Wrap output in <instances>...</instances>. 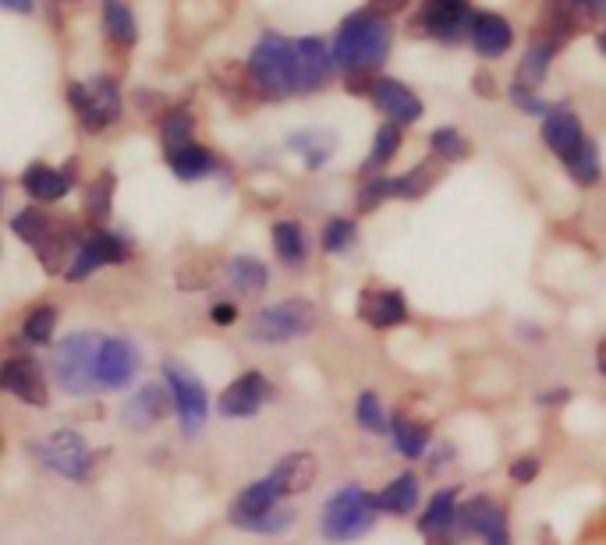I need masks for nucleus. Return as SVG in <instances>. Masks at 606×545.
<instances>
[{"label": "nucleus", "mask_w": 606, "mask_h": 545, "mask_svg": "<svg viewBox=\"0 0 606 545\" xmlns=\"http://www.w3.org/2000/svg\"><path fill=\"white\" fill-rule=\"evenodd\" d=\"M390 435H394L398 453H401V457H408V461L425 457V450H430V443H433V429L425 425V422H419V418H412V414H394V418H390Z\"/></svg>", "instance_id": "obj_27"}, {"label": "nucleus", "mask_w": 606, "mask_h": 545, "mask_svg": "<svg viewBox=\"0 0 606 545\" xmlns=\"http://www.w3.org/2000/svg\"><path fill=\"white\" fill-rule=\"evenodd\" d=\"M472 22L475 14L469 11V4H440V0H425V8L415 14L412 32L415 35H433V40L443 43H458L472 35Z\"/></svg>", "instance_id": "obj_14"}, {"label": "nucleus", "mask_w": 606, "mask_h": 545, "mask_svg": "<svg viewBox=\"0 0 606 545\" xmlns=\"http://www.w3.org/2000/svg\"><path fill=\"white\" fill-rule=\"evenodd\" d=\"M164 387L171 393V404L177 414V425H182L185 440H195L206 429L209 418V393L203 387V379L195 376L188 366H182L177 358L164 361Z\"/></svg>", "instance_id": "obj_9"}, {"label": "nucleus", "mask_w": 606, "mask_h": 545, "mask_svg": "<svg viewBox=\"0 0 606 545\" xmlns=\"http://www.w3.org/2000/svg\"><path fill=\"white\" fill-rule=\"evenodd\" d=\"M288 145H291L295 153L306 156V167H309V171H319V167H323V163L333 156L337 138H333V135H323V132H298V135L288 138Z\"/></svg>", "instance_id": "obj_35"}, {"label": "nucleus", "mask_w": 606, "mask_h": 545, "mask_svg": "<svg viewBox=\"0 0 606 545\" xmlns=\"http://www.w3.org/2000/svg\"><path fill=\"white\" fill-rule=\"evenodd\" d=\"M472 47L479 58H501V53L511 50L514 43V29L504 14H493V11H479L475 22H472Z\"/></svg>", "instance_id": "obj_23"}, {"label": "nucleus", "mask_w": 606, "mask_h": 545, "mask_svg": "<svg viewBox=\"0 0 606 545\" xmlns=\"http://www.w3.org/2000/svg\"><path fill=\"white\" fill-rule=\"evenodd\" d=\"M387 198H394V177H372L359 192V213H372Z\"/></svg>", "instance_id": "obj_44"}, {"label": "nucleus", "mask_w": 606, "mask_h": 545, "mask_svg": "<svg viewBox=\"0 0 606 545\" xmlns=\"http://www.w3.org/2000/svg\"><path fill=\"white\" fill-rule=\"evenodd\" d=\"M0 198H4V192H0Z\"/></svg>", "instance_id": "obj_60"}, {"label": "nucleus", "mask_w": 606, "mask_h": 545, "mask_svg": "<svg viewBox=\"0 0 606 545\" xmlns=\"http://www.w3.org/2000/svg\"><path fill=\"white\" fill-rule=\"evenodd\" d=\"M270 238H274L277 259L284 266H288V269L306 266V259H309V238H306V230H301L298 220H277L274 230H270Z\"/></svg>", "instance_id": "obj_30"}, {"label": "nucleus", "mask_w": 606, "mask_h": 545, "mask_svg": "<svg viewBox=\"0 0 606 545\" xmlns=\"http://www.w3.org/2000/svg\"><path fill=\"white\" fill-rule=\"evenodd\" d=\"M248 82L263 100H284L298 93L295 43L277 32H263V40L248 53Z\"/></svg>", "instance_id": "obj_5"}, {"label": "nucleus", "mask_w": 606, "mask_h": 545, "mask_svg": "<svg viewBox=\"0 0 606 545\" xmlns=\"http://www.w3.org/2000/svg\"><path fill=\"white\" fill-rule=\"evenodd\" d=\"M369 96L394 124H415L422 117V100L408 85H401L398 79H383L380 75L377 82H372Z\"/></svg>", "instance_id": "obj_21"}, {"label": "nucleus", "mask_w": 606, "mask_h": 545, "mask_svg": "<svg viewBox=\"0 0 606 545\" xmlns=\"http://www.w3.org/2000/svg\"><path fill=\"white\" fill-rule=\"evenodd\" d=\"M100 340H103V333L79 330L53 343L50 358H47L50 383L68 397H93L100 390V383H96Z\"/></svg>", "instance_id": "obj_4"}, {"label": "nucleus", "mask_w": 606, "mask_h": 545, "mask_svg": "<svg viewBox=\"0 0 606 545\" xmlns=\"http://www.w3.org/2000/svg\"><path fill=\"white\" fill-rule=\"evenodd\" d=\"M398 150H401V124H394V121H387V124H380V132H377V138H372V150H369V160H366V174H377V171H383L390 160L398 156Z\"/></svg>", "instance_id": "obj_36"}, {"label": "nucleus", "mask_w": 606, "mask_h": 545, "mask_svg": "<svg viewBox=\"0 0 606 545\" xmlns=\"http://www.w3.org/2000/svg\"><path fill=\"white\" fill-rule=\"evenodd\" d=\"M554 58H557V53L549 50L546 43H536V40H532V47H528V53L522 58L518 71H514V82L525 85V89H536V85L546 79L549 61H554Z\"/></svg>", "instance_id": "obj_37"}, {"label": "nucleus", "mask_w": 606, "mask_h": 545, "mask_svg": "<svg viewBox=\"0 0 606 545\" xmlns=\"http://www.w3.org/2000/svg\"><path fill=\"white\" fill-rule=\"evenodd\" d=\"M0 390L25 408L50 404V376L40 366V358L32 354H11L0 361Z\"/></svg>", "instance_id": "obj_11"}, {"label": "nucleus", "mask_w": 606, "mask_h": 545, "mask_svg": "<svg viewBox=\"0 0 606 545\" xmlns=\"http://www.w3.org/2000/svg\"><path fill=\"white\" fill-rule=\"evenodd\" d=\"M114 192H117V174L114 171H100L93 177V185L85 188V216L93 220L96 227L103 220H111V213H114Z\"/></svg>", "instance_id": "obj_32"}, {"label": "nucleus", "mask_w": 606, "mask_h": 545, "mask_svg": "<svg viewBox=\"0 0 606 545\" xmlns=\"http://www.w3.org/2000/svg\"><path fill=\"white\" fill-rule=\"evenodd\" d=\"M408 8V0H369V11L380 18H394Z\"/></svg>", "instance_id": "obj_49"}, {"label": "nucleus", "mask_w": 606, "mask_h": 545, "mask_svg": "<svg viewBox=\"0 0 606 545\" xmlns=\"http://www.w3.org/2000/svg\"><path fill=\"white\" fill-rule=\"evenodd\" d=\"M174 411L164 383H142L129 401L121 404V425L129 432H150Z\"/></svg>", "instance_id": "obj_15"}, {"label": "nucleus", "mask_w": 606, "mask_h": 545, "mask_svg": "<svg viewBox=\"0 0 606 545\" xmlns=\"http://www.w3.org/2000/svg\"><path fill=\"white\" fill-rule=\"evenodd\" d=\"M129 259H132V241L124 238V234L106 230V227H93V230H85V238H82V245L75 251V259H71L64 280L68 284H82V280L93 277L96 269L121 266V263H129Z\"/></svg>", "instance_id": "obj_10"}, {"label": "nucleus", "mask_w": 606, "mask_h": 545, "mask_svg": "<svg viewBox=\"0 0 606 545\" xmlns=\"http://www.w3.org/2000/svg\"><path fill=\"white\" fill-rule=\"evenodd\" d=\"M377 496L366 493L362 485H341L319 511V532H323L327 542L345 545L369 535L372 524H377Z\"/></svg>", "instance_id": "obj_6"}, {"label": "nucleus", "mask_w": 606, "mask_h": 545, "mask_svg": "<svg viewBox=\"0 0 606 545\" xmlns=\"http://www.w3.org/2000/svg\"><path fill=\"white\" fill-rule=\"evenodd\" d=\"M486 545H511V532H507V514H504V506L496 511V517H493V524L486 528Z\"/></svg>", "instance_id": "obj_48"}, {"label": "nucleus", "mask_w": 606, "mask_h": 545, "mask_svg": "<svg viewBox=\"0 0 606 545\" xmlns=\"http://www.w3.org/2000/svg\"><path fill=\"white\" fill-rule=\"evenodd\" d=\"M430 545H454V542H448V538H430Z\"/></svg>", "instance_id": "obj_57"}, {"label": "nucleus", "mask_w": 606, "mask_h": 545, "mask_svg": "<svg viewBox=\"0 0 606 545\" xmlns=\"http://www.w3.org/2000/svg\"><path fill=\"white\" fill-rule=\"evenodd\" d=\"M596 43H599V50H603V53H606V29H603V32H599V40H596Z\"/></svg>", "instance_id": "obj_56"}, {"label": "nucleus", "mask_w": 606, "mask_h": 545, "mask_svg": "<svg viewBox=\"0 0 606 545\" xmlns=\"http://www.w3.org/2000/svg\"><path fill=\"white\" fill-rule=\"evenodd\" d=\"M316 475H319V461L312 457L309 450H295L288 453V457H280L270 475H266V482L274 485V493L280 500H291V496H301L309 493V489L316 485Z\"/></svg>", "instance_id": "obj_17"}, {"label": "nucleus", "mask_w": 606, "mask_h": 545, "mask_svg": "<svg viewBox=\"0 0 606 545\" xmlns=\"http://www.w3.org/2000/svg\"><path fill=\"white\" fill-rule=\"evenodd\" d=\"M103 32H106V40H111V43L132 47L138 40L135 14L124 8L121 0H103Z\"/></svg>", "instance_id": "obj_33"}, {"label": "nucleus", "mask_w": 606, "mask_h": 545, "mask_svg": "<svg viewBox=\"0 0 606 545\" xmlns=\"http://www.w3.org/2000/svg\"><path fill=\"white\" fill-rule=\"evenodd\" d=\"M11 234L35 251V259H40L47 277H64L85 238V234L75 227V220H58V216L43 213L40 206L18 209L11 216Z\"/></svg>", "instance_id": "obj_1"}, {"label": "nucleus", "mask_w": 606, "mask_h": 545, "mask_svg": "<svg viewBox=\"0 0 606 545\" xmlns=\"http://www.w3.org/2000/svg\"><path fill=\"white\" fill-rule=\"evenodd\" d=\"M270 397H274L270 379L253 369V372H242L238 379H230L224 387V393L217 397V411L230 418V422H245V418H256Z\"/></svg>", "instance_id": "obj_13"}, {"label": "nucleus", "mask_w": 606, "mask_h": 545, "mask_svg": "<svg viewBox=\"0 0 606 545\" xmlns=\"http://www.w3.org/2000/svg\"><path fill=\"white\" fill-rule=\"evenodd\" d=\"M567 174H572V181L582 188H589L599 181V153H596V145L589 138H585L578 145V153L567 160Z\"/></svg>", "instance_id": "obj_40"}, {"label": "nucleus", "mask_w": 606, "mask_h": 545, "mask_svg": "<svg viewBox=\"0 0 606 545\" xmlns=\"http://www.w3.org/2000/svg\"><path fill=\"white\" fill-rule=\"evenodd\" d=\"M540 471H543V461L536 457V453H525V457L511 461L507 475H511V482H518V485H532L540 479Z\"/></svg>", "instance_id": "obj_46"}, {"label": "nucleus", "mask_w": 606, "mask_h": 545, "mask_svg": "<svg viewBox=\"0 0 606 545\" xmlns=\"http://www.w3.org/2000/svg\"><path fill=\"white\" fill-rule=\"evenodd\" d=\"M472 85H475V96H483V100H490V96H496V82H493V75L483 68V71H475V79H472Z\"/></svg>", "instance_id": "obj_51"}, {"label": "nucleus", "mask_w": 606, "mask_h": 545, "mask_svg": "<svg viewBox=\"0 0 606 545\" xmlns=\"http://www.w3.org/2000/svg\"><path fill=\"white\" fill-rule=\"evenodd\" d=\"M433 188V167L419 163L415 171H408L404 177H394V198H422Z\"/></svg>", "instance_id": "obj_43"}, {"label": "nucleus", "mask_w": 606, "mask_h": 545, "mask_svg": "<svg viewBox=\"0 0 606 545\" xmlns=\"http://www.w3.org/2000/svg\"><path fill=\"white\" fill-rule=\"evenodd\" d=\"M567 401V390H557V393H543L540 404H564Z\"/></svg>", "instance_id": "obj_54"}, {"label": "nucleus", "mask_w": 606, "mask_h": 545, "mask_svg": "<svg viewBox=\"0 0 606 545\" xmlns=\"http://www.w3.org/2000/svg\"><path fill=\"white\" fill-rule=\"evenodd\" d=\"M75 160H68L64 167H50V163H32L22 174V188L29 198H35L40 206H53L68 198V192L75 188Z\"/></svg>", "instance_id": "obj_16"}, {"label": "nucleus", "mask_w": 606, "mask_h": 545, "mask_svg": "<svg viewBox=\"0 0 606 545\" xmlns=\"http://www.w3.org/2000/svg\"><path fill=\"white\" fill-rule=\"evenodd\" d=\"M355 422H359L372 435L390 432V414H387V408L380 401V393H372V390L359 393V401H355Z\"/></svg>", "instance_id": "obj_38"}, {"label": "nucleus", "mask_w": 606, "mask_h": 545, "mask_svg": "<svg viewBox=\"0 0 606 545\" xmlns=\"http://www.w3.org/2000/svg\"><path fill=\"white\" fill-rule=\"evenodd\" d=\"M511 103L518 106L522 114H532V117H546L549 111H554V106H549L546 100L536 96V89H525V85H518V82L511 85Z\"/></svg>", "instance_id": "obj_45"}, {"label": "nucleus", "mask_w": 606, "mask_h": 545, "mask_svg": "<svg viewBox=\"0 0 606 545\" xmlns=\"http://www.w3.org/2000/svg\"><path fill=\"white\" fill-rule=\"evenodd\" d=\"M192 135H195V114L188 106H171V111L160 117V142H164V153L195 142Z\"/></svg>", "instance_id": "obj_34"}, {"label": "nucleus", "mask_w": 606, "mask_h": 545, "mask_svg": "<svg viewBox=\"0 0 606 545\" xmlns=\"http://www.w3.org/2000/svg\"><path fill=\"white\" fill-rule=\"evenodd\" d=\"M0 361H4V358H0Z\"/></svg>", "instance_id": "obj_61"}, {"label": "nucleus", "mask_w": 606, "mask_h": 545, "mask_svg": "<svg viewBox=\"0 0 606 545\" xmlns=\"http://www.w3.org/2000/svg\"><path fill=\"white\" fill-rule=\"evenodd\" d=\"M377 496V511L390 517H408L419 511V475L412 471H401L398 479H390Z\"/></svg>", "instance_id": "obj_26"}, {"label": "nucleus", "mask_w": 606, "mask_h": 545, "mask_svg": "<svg viewBox=\"0 0 606 545\" xmlns=\"http://www.w3.org/2000/svg\"><path fill=\"white\" fill-rule=\"evenodd\" d=\"M135 103H138L146 114H167V111H171V106L164 103V96H156V93H135Z\"/></svg>", "instance_id": "obj_50"}, {"label": "nucleus", "mask_w": 606, "mask_h": 545, "mask_svg": "<svg viewBox=\"0 0 606 545\" xmlns=\"http://www.w3.org/2000/svg\"><path fill=\"white\" fill-rule=\"evenodd\" d=\"M390 43H394V29L387 18L372 11L348 14L333 40V68L345 75H377V68L387 61Z\"/></svg>", "instance_id": "obj_2"}, {"label": "nucleus", "mask_w": 606, "mask_h": 545, "mask_svg": "<svg viewBox=\"0 0 606 545\" xmlns=\"http://www.w3.org/2000/svg\"><path fill=\"white\" fill-rule=\"evenodd\" d=\"M454 517H458V489H440V493L430 500V506H425L419 528L425 538H448L451 542Z\"/></svg>", "instance_id": "obj_28"}, {"label": "nucleus", "mask_w": 606, "mask_h": 545, "mask_svg": "<svg viewBox=\"0 0 606 545\" xmlns=\"http://www.w3.org/2000/svg\"><path fill=\"white\" fill-rule=\"evenodd\" d=\"M209 322L213 326H235L238 322V301H230V298H217L209 305Z\"/></svg>", "instance_id": "obj_47"}, {"label": "nucleus", "mask_w": 606, "mask_h": 545, "mask_svg": "<svg viewBox=\"0 0 606 545\" xmlns=\"http://www.w3.org/2000/svg\"><path fill=\"white\" fill-rule=\"evenodd\" d=\"M32 0H0V11H11V14H32Z\"/></svg>", "instance_id": "obj_52"}, {"label": "nucleus", "mask_w": 606, "mask_h": 545, "mask_svg": "<svg viewBox=\"0 0 606 545\" xmlns=\"http://www.w3.org/2000/svg\"><path fill=\"white\" fill-rule=\"evenodd\" d=\"M68 103H71V111H75L79 124L89 135L106 132L124 114L121 89L111 75H96L89 82H71L68 85Z\"/></svg>", "instance_id": "obj_8"}, {"label": "nucleus", "mask_w": 606, "mask_h": 545, "mask_svg": "<svg viewBox=\"0 0 606 545\" xmlns=\"http://www.w3.org/2000/svg\"><path fill=\"white\" fill-rule=\"evenodd\" d=\"M496 511H501V503H493V496H472L458 506V517H454V532L465 535V538H483L486 528L493 524Z\"/></svg>", "instance_id": "obj_31"}, {"label": "nucleus", "mask_w": 606, "mask_h": 545, "mask_svg": "<svg viewBox=\"0 0 606 545\" xmlns=\"http://www.w3.org/2000/svg\"><path fill=\"white\" fill-rule=\"evenodd\" d=\"M58 322H61L58 305L40 301V305H32L29 312L22 316L18 337H22L29 348H53V333H58Z\"/></svg>", "instance_id": "obj_29"}, {"label": "nucleus", "mask_w": 606, "mask_h": 545, "mask_svg": "<svg viewBox=\"0 0 606 545\" xmlns=\"http://www.w3.org/2000/svg\"><path fill=\"white\" fill-rule=\"evenodd\" d=\"M213 280H217V263L203 259V256L182 263V266H177V272H174V284L182 287V290H206Z\"/></svg>", "instance_id": "obj_41"}, {"label": "nucleus", "mask_w": 606, "mask_h": 545, "mask_svg": "<svg viewBox=\"0 0 606 545\" xmlns=\"http://www.w3.org/2000/svg\"><path fill=\"white\" fill-rule=\"evenodd\" d=\"M167 167L174 171L177 181H203L209 174L220 171V160L213 150L199 142H188V145H177V150H167Z\"/></svg>", "instance_id": "obj_24"}, {"label": "nucleus", "mask_w": 606, "mask_h": 545, "mask_svg": "<svg viewBox=\"0 0 606 545\" xmlns=\"http://www.w3.org/2000/svg\"><path fill=\"white\" fill-rule=\"evenodd\" d=\"M319 326V308L309 298H284L248 316V340L256 343H288L309 337Z\"/></svg>", "instance_id": "obj_7"}, {"label": "nucleus", "mask_w": 606, "mask_h": 545, "mask_svg": "<svg viewBox=\"0 0 606 545\" xmlns=\"http://www.w3.org/2000/svg\"><path fill=\"white\" fill-rule=\"evenodd\" d=\"M596 369H599V376H606V337L596 343Z\"/></svg>", "instance_id": "obj_53"}, {"label": "nucleus", "mask_w": 606, "mask_h": 545, "mask_svg": "<svg viewBox=\"0 0 606 545\" xmlns=\"http://www.w3.org/2000/svg\"><path fill=\"white\" fill-rule=\"evenodd\" d=\"M359 319L372 330H394V326L408 322V301L401 290H362Z\"/></svg>", "instance_id": "obj_19"}, {"label": "nucleus", "mask_w": 606, "mask_h": 545, "mask_svg": "<svg viewBox=\"0 0 606 545\" xmlns=\"http://www.w3.org/2000/svg\"><path fill=\"white\" fill-rule=\"evenodd\" d=\"M274 506H280V496L274 493V485H270V482L259 479V482H253V485H245L242 493L235 496V503H230V511H227V521L235 524L238 532H245L248 524L259 521L263 514H270Z\"/></svg>", "instance_id": "obj_22"}, {"label": "nucleus", "mask_w": 606, "mask_h": 545, "mask_svg": "<svg viewBox=\"0 0 606 545\" xmlns=\"http://www.w3.org/2000/svg\"><path fill=\"white\" fill-rule=\"evenodd\" d=\"M295 64H298V93H316L333 79V53L323 40L306 35L295 40Z\"/></svg>", "instance_id": "obj_18"}, {"label": "nucleus", "mask_w": 606, "mask_h": 545, "mask_svg": "<svg viewBox=\"0 0 606 545\" xmlns=\"http://www.w3.org/2000/svg\"><path fill=\"white\" fill-rule=\"evenodd\" d=\"M543 142L554 150L564 163L578 153V145L585 142V132H582V121L578 114L572 111L567 103H557L554 111L543 117Z\"/></svg>", "instance_id": "obj_20"}, {"label": "nucleus", "mask_w": 606, "mask_h": 545, "mask_svg": "<svg viewBox=\"0 0 606 545\" xmlns=\"http://www.w3.org/2000/svg\"><path fill=\"white\" fill-rule=\"evenodd\" d=\"M440 4H469V0H440Z\"/></svg>", "instance_id": "obj_58"}, {"label": "nucleus", "mask_w": 606, "mask_h": 545, "mask_svg": "<svg viewBox=\"0 0 606 545\" xmlns=\"http://www.w3.org/2000/svg\"><path fill=\"white\" fill-rule=\"evenodd\" d=\"M585 4L593 8V14H596V18H606V0H585Z\"/></svg>", "instance_id": "obj_55"}, {"label": "nucleus", "mask_w": 606, "mask_h": 545, "mask_svg": "<svg viewBox=\"0 0 606 545\" xmlns=\"http://www.w3.org/2000/svg\"><path fill=\"white\" fill-rule=\"evenodd\" d=\"M227 284L235 287V295L242 298H263L266 287H270V266L256 256H235L224 266Z\"/></svg>", "instance_id": "obj_25"}, {"label": "nucleus", "mask_w": 606, "mask_h": 545, "mask_svg": "<svg viewBox=\"0 0 606 545\" xmlns=\"http://www.w3.org/2000/svg\"><path fill=\"white\" fill-rule=\"evenodd\" d=\"M355 241H359V224L348 220V216H333V220H327L323 251H330V256H345V251L355 248Z\"/></svg>", "instance_id": "obj_39"}, {"label": "nucleus", "mask_w": 606, "mask_h": 545, "mask_svg": "<svg viewBox=\"0 0 606 545\" xmlns=\"http://www.w3.org/2000/svg\"><path fill=\"white\" fill-rule=\"evenodd\" d=\"M25 457L35 467H43L64 482H89V479H96V471L106 457H111V450H93L82 432L58 429L50 435H40V440H29Z\"/></svg>", "instance_id": "obj_3"}, {"label": "nucleus", "mask_w": 606, "mask_h": 545, "mask_svg": "<svg viewBox=\"0 0 606 545\" xmlns=\"http://www.w3.org/2000/svg\"><path fill=\"white\" fill-rule=\"evenodd\" d=\"M142 369V351L138 343L111 333L100 340V361H96V383L103 393H114V390H129Z\"/></svg>", "instance_id": "obj_12"}, {"label": "nucleus", "mask_w": 606, "mask_h": 545, "mask_svg": "<svg viewBox=\"0 0 606 545\" xmlns=\"http://www.w3.org/2000/svg\"><path fill=\"white\" fill-rule=\"evenodd\" d=\"M430 150L443 160V163H458V160H465L472 153V145L469 138L461 135L458 128H436L430 135Z\"/></svg>", "instance_id": "obj_42"}, {"label": "nucleus", "mask_w": 606, "mask_h": 545, "mask_svg": "<svg viewBox=\"0 0 606 545\" xmlns=\"http://www.w3.org/2000/svg\"><path fill=\"white\" fill-rule=\"evenodd\" d=\"M0 446H4V435H0Z\"/></svg>", "instance_id": "obj_59"}]
</instances>
